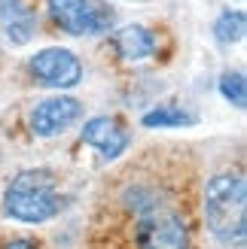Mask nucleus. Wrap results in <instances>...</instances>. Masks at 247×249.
Returning a JSON list of instances; mask_svg holds the SVG:
<instances>
[{"label":"nucleus","instance_id":"obj_1","mask_svg":"<svg viewBox=\"0 0 247 249\" xmlns=\"http://www.w3.org/2000/svg\"><path fill=\"white\" fill-rule=\"evenodd\" d=\"M119 210L131 219L134 249H189V219L171 189L138 179L119 192Z\"/></svg>","mask_w":247,"mask_h":249},{"label":"nucleus","instance_id":"obj_2","mask_svg":"<svg viewBox=\"0 0 247 249\" xmlns=\"http://www.w3.org/2000/svg\"><path fill=\"white\" fill-rule=\"evenodd\" d=\"M205 222L220 240H244L247 185L238 173H223L205 185Z\"/></svg>","mask_w":247,"mask_h":249},{"label":"nucleus","instance_id":"obj_3","mask_svg":"<svg viewBox=\"0 0 247 249\" xmlns=\"http://www.w3.org/2000/svg\"><path fill=\"white\" fill-rule=\"evenodd\" d=\"M3 210L9 219L24 222V225H37V222L52 219L61 210L58 185L49 170H24L9 182L3 195Z\"/></svg>","mask_w":247,"mask_h":249},{"label":"nucleus","instance_id":"obj_4","mask_svg":"<svg viewBox=\"0 0 247 249\" xmlns=\"http://www.w3.org/2000/svg\"><path fill=\"white\" fill-rule=\"evenodd\" d=\"M49 18L73 36H92L110 28L113 9L101 0H49Z\"/></svg>","mask_w":247,"mask_h":249},{"label":"nucleus","instance_id":"obj_5","mask_svg":"<svg viewBox=\"0 0 247 249\" xmlns=\"http://www.w3.org/2000/svg\"><path fill=\"white\" fill-rule=\"evenodd\" d=\"M31 76L52 89H73L82 79V64L80 58L67 49H43L31 58Z\"/></svg>","mask_w":247,"mask_h":249},{"label":"nucleus","instance_id":"obj_6","mask_svg":"<svg viewBox=\"0 0 247 249\" xmlns=\"http://www.w3.org/2000/svg\"><path fill=\"white\" fill-rule=\"evenodd\" d=\"M82 107L73 97H52V101H43L34 107L31 113V131L37 137H55L61 131H67L73 122L80 119Z\"/></svg>","mask_w":247,"mask_h":249},{"label":"nucleus","instance_id":"obj_7","mask_svg":"<svg viewBox=\"0 0 247 249\" xmlns=\"http://www.w3.org/2000/svg\"><path fill=\"white\" fill-rule=\"evenodd\" d=\"M82 143L98 149V155L104 161H116L128 149V134L119 128L113 119H92L82 128Z\"/></svg>","mask_w":247,"mask_h":249},{"label":"nucleus","instance_id":"obj_8","mask_svg":"<svg viewBox=\"0 0 247 249\" xmlns=\"http://www.w3.org/2000/svg\"><path fill=\"white\" fill-rule=\"evenodd\" d=\"M113 49H116V55L125 58V61H144V58L156 55L159 40H156L153 31L144 28V24H128V28L116 31V36H113Z\"/></svg>","mask_w":247,"mask_h":249},{"label":"nucleus","instance_id":"obj_9","mask_svg":"<svg viewBox=\"0 0 247 249\" xmlns=\"http://www.w3.org/2000/svg\"><path fill=\"white\" fill-rule=\"evenodd\" d=\"M0 24L12 43H28L34 36V16L21 0H0Z\"/></svg>","mask_w":247,"mask_h":249},{"label":"nucleus","instance_id":"obj_10","mask_svg":"<svg viewBox=\"0 0 247 249\" xmlns=\"http://www.w3.org/2000/svg\"><path fill=\"white\" fill-rule=\"evenodd\" d=\"M244 28H247V21H244V12H223V16L217 18L214 24V34H217V40L223 43V46H232V43H238L241 36H244Z\"/></svg>","mask_w":247,"mask_h":249},{"label":"nucleus","instance_id":"obj_11","mask_svg":"<svg viewBox=\"0 0 247 249\" xmlns=\"http://www.w3.org/2000/svg\"><path fill=\"white\" fill-rule=\"evenodd\" d=\"M144 124L146 128H183V124H192V116L174 107H156L144 116Z\"/></svg>","mask_w":247,"mask_h":249},{"label":"nucleus","instance_id":"obj_12","mask_svg":"<svg viewBox=\"0 0 247 249\" xmlns=\"http://www.w3.org/2000/svg\"><path fill=\"white\" fill-rule=\"evenodd\" d=\"M220 91L229 104H235L238 109L247 107V82H244V73L241 70H229L220 76Z\"/></svg>","mask_w":247,"mask_h":249},{"label":"nucleus","instance_id":"obj_13","mask_svg":"<svg viewBox=\"0 0 247 249\" xmlns=\"http://www.w3.org/2000/svg\"><path fill=\"white\" fill-rule=\"evenodd\" d=\"M0 249H40L37 243H31V240H21V237H12V240H6Z\"/></svg>","mask_w":247,"mask_h":249}]
</instances>
